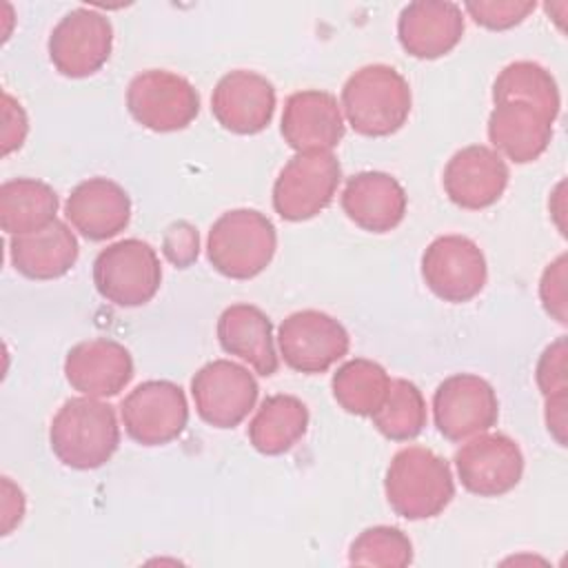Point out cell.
<instances>
[{
    "label": "cell",
    "instance_id": "obj_32",
    "mask_svg": "<svg viewBox=\"0 0 568 568\" xmlns=\"http://www.w3.org/2000/svg\"><path fill=\"white\" fill-rule=\"evenodd\" d=\"M537 386L546 397L568 393V375H566V337L555 339L544 348L537 368H535Z\"/></svg>",
    "mask_w": 568,
    "mask_h": 568
},
{
    "label": "cell",
    "instance_id": "obj_8",
    "mask_svg": "<svg viewBox=\"0 0 568 568\" xmlns=\"http://www.w3.org/2000/svg\"><path fill=\"white\" fill-rule=\"evenodd\" d=\"M126 435L142 446H162L182 435L189 422L184 390L169 379L138 384L120 406Z\"/></svg>",
    "mask_w": 568,
    "mask_h": 568
},
{
    "label": "cell",
    "instance_id": "obj_6",
    "mask_svg": "<svg viewBox=\"0 0 568 568\" xmlns=\"http://www.w3.org/2000/svg\"><path fill=\"white\" fill-rule=\"evenodd\" d=\"M339 180L342 166L331 151L295 153L273 184V209L288 222L311 220L333 202Z\"/></svg>",
    "mask_w": 568,
    "mask_h": 568
},
{
    "label": "cell",
    "instance_id": "obj_29",
    "mask_svg": "<svg viewBox=\"0 0 568 568\" xmlns=\"http://www.w3.org/2000/svg\"><path fill=\"white\" fill-rule=\"evenodd\" d=\"M373 426L393 442L415 439L426 426V402L422 390L404 379H390L384 404L371 415Z\"/></svg>",
    "mask_w": 568,
    "mask_h": 568
},
{
    "label": "cell",
    "instance_id": "obj_15",
    "mask_svg": "<svg viewBox=\"0 0 568 568\" xmlns=\"http://www.w3.org/2000/svg\"><path fill=\"white\" fill-rule=\"evenodd\" d=\"M211 111L215 120L231 133H260L273 120L275 87L255 71H229L213 89Z\"/></svg>",
    "mask_w": 568,
    "mask_h": 568
},
{
    "label": "cell",
    "instance_id": "obj_30",
    "mask_svg": "<svg viewBox=\"0 0 568 568\" xmlns=\"http://www.w3.org/2000/svg\"><path fill=\"white\" fill-rule=\"evenodd\" d=\"M348 561L355 566L404 568L413 561V544L395 526H373L353 539Z\"/></svg>",
    "mask_w": 568,
    "mask_h": 568
},
{
    "label": "cell",
    "instance_id": "obj_7",
    "mask_svg": "<svg viewBox=\"0 0 568 568\" xmlns=\"http://www.w3.org/2000/svg\"><path fill=\"white\" fill-rule=\"evenodd\" d=\"M126 109L144 129L171 133L186 129L197 118L200 95L186 78L164 69H149L129 82Z\"/></svg>",
    "mask_w": 568,
    "mask_h": 568
},
{
    "label": "cell",
    "instance_id": "obj_4",
    "mask_svg": "<svg viewBox=\"0 0 568 568\" xmlns=\"http://www.w3.org/2000/svg\"><path fill=\"white\" fill-rule=\"evenodd\" d=\"M277 233L273 222L255 209H233L222 213L206 240L211 266L231 280H251L273 260Z\"/></svg>",
    "mask_w": 568,
    "mask_h": 568
},
{
    "label": "cell",
    "instance_id": "obj_24",
    "mask_svg": "<svg viewBox=\"0 0 568 568\" xmlns=\"http://www.w3.org/2000/svg\"><path fill=\"white\" fill-rule=\"evenodd\" d=\"M78 253V237L58 217L40 231L11 235L9 240L11 264L29 280L62 277L75 264Z\"/></svg>",
    "mask_w": 568,
    "mask_h": 568
},
{
    "label": "cell",
    "instance_id": "obj_35",
    "mask_svg": "<svg viewBox=\"0 0 568 568\" xmlns=\"http://www.w3.org/2000/svg\"><path fill=\"white\" fill-rule=\"evenodd\" d=\"M29 133V120L18 100L2 93V155L20 149Z\"/></svg>",
    "mask_w": 568,
    "mask_h": 568
},
{
    "label": "cell",
    "instance_id": "obj_36",
    "mask_svg": "<svg viewBox=\"0 0 568 568\" xmlns=\"http://www.w3.org/2000/svg\"><path fill=\"white\" fill-rule=\"evenodd\" d=\"M2 490H4V499H2V530L4 535L16 526L20 524L22 515H24V497L20 493V488H16L9 477L2 479Z\"/></svg>",
    "mask_w": 568,
    "mask_h": 568
},
{
    "label": "cell",
    "instance_id": "obj_28",
    "mask_svg": "<svg viewBox=\"0 0 568 568\" xmlns=\"http://www.w3.org/2000/svg\"><path fill=\"white\" fill-rule=\"evenodd\" d=\"M493 100L497 102H526L546 113L552 122L559 115L561 98L555 78L548 69L530 60L510 62L499 71L493 84Z\"/></svg>",
    "mask_w": 568,
    "mask_h": 568
},
{
    "label": "cell",
    "instance_id": "obj_37",
    "mask_svg": "<svg viewBox=\"0 0 568 568\" xmlns=\"http://www.w3.org/2000/svg\"><path fill=\"white\" fill-rule=\"evenodd\" d=\"M566 399L568 393L546 397V426L561 446H566Z\"/></svg>",
    "mask_w": 568,
    "mask_h": 568
},
{
    "label": "cell",
    "instance_id": "obj_14",
    "mask_svg": "<svg viewBox=\"0 0 568 568\" xmlns=\"http://www.w3.org/2000/svg\"><path fill=\"white\" fill-rule=\"evenodd\" d=\"M462 486L479 497H499L513 490L524 475L519 444L504 433H479L455 453Z\"/></svg>",
    "mask_w": 568,
    "mask_h": 568
},
{
    "label": "cell",
    "instance_id": "obj_2",
    "mask_svg": "<svg viewBox=\"0 0 568 568\" xmlns=\"http://www.w3.org/2000/svg\"><path fill=\"white\" fill-rule=\"evenodd\" d=\"M384 493L395 515L410 521L430 519L444 513L455 497L453 470L435 450L406 446L386 468Z\"/></svg>",
    "mask_w": 568,
    "mask_h": 568
},
{
    "label": "cell",
    "instance_id": "obj_33",
    "mask_svg": "<svg viewBox=\"0 0 568 568\" xmlns=\"http://www.w3.org/2000/svg\"><path fill=\"white\" fill-rule=\"evenodd\" d=\"M162 253L164 257L178 266V268H186L197 260L200 253V235L197 229L184 220L173 222L162 237Z\"/></svg>",
    "mask_w": 568,
    "mask_h": 568
},
{
    "label": "cell",
    "instance_id": "obj_20",
    "mask_svg": "<svg viewBox=\"0 0 568 568\" xmlns=\"http://www.w3.org/2000/svg\"><path fill=\"white\" fill-rule=\"evenodd\" d=\"M64 215L80 235L91 242H102L129 226L131 200L118 182L89 178L71 191Z\"/></svg>",
    "mask_w": 568,
    "mask_h": 568
},
{
    "label": "cell",
    "instance_id": "obj_17",
    "mask_svg": "<svg viewBox=\"0 0 568 568\" xmlns=\"http://www.w3.org/2000/svg\"><path fill=\"white\" fill-rule=\"evenodd\" d=\"M280 131L297 153L333 151L344 138V115L337 98L320 89L291 93L284 102Z\"/></svg>",
    "mask_w": 568,
    "mask_h": 568
},
{
    "label": "cell",
    "instance_id": "obj_11",
    "mask_svg": "<svg viewBox=\"0 0 568 568\" xmlns=\"http://www.w3.org/2000/svg\"><path fill=\"white\" fill-rule=\"evenodd\" d=\"M49 60L67 78H87L100 71L113 49V27L100 11L78 7L49 36Z\"/></svg>",
    "mask_w": 568,
    "mask_h": 568
},
{
    "label": "cell",
    "instance_id": "obj_23",
    "mask_svg": "<svg viewBox=\"0 0 568 568\" xmlns=\"http://www.w3.org/2000/svg\"><path fill=\"white\" fill-rule=\"evenodd\" d=\"M220 346L244 359L257 375L268 377L277 371L280 359L273 344V324L268 315L253 304H231L217 320Z\"/></svg>",
    "mask_w": 568,
    "mask_h": 568
},
{
    "label": "cell",
    "instance_id": "obj_12",
    "mask_svg": "<svg viewBox=\"0 0 568 568\" xmlns=\"http://www.w3.org/2000/svg\"><path fill=\"white\" fill-rule=\"evenodd\" d=\"M437 430L450 442H466L497 424L499 402L495 388L479 375L446 377L433 395Z\"/></svg>",
    "mask_w": 568,
    "mask_h": 568
},
{
    "label": "cell",
    "instance_id": "obj_10",
    "mask_svg": "<svg viewBox=\"0 0 568 568\" xmlns=\"http://www.w3.org/2000/svg\"><path fill=\"white\" fill-rule=\"evenodd\" d=\"M260 386L248 368L231 359L204 364L191 379L195 410L213 428H235L257 402Z\"/></svg>",
    "mask_w": 568,
    "mask_h": 568
},
{
    "label": "cell",
    "instance_id": "obj_26",
    "mask_svg": "<svg viewBox=\"0 0 568 568\" xmlns=\"http://www.w3.org/2000/svg\"><path fill=\"white\" fill-rule=\"evenodd\" d=\"M58 204V193L42 180H7L0 186V226L7 235L40 231L55 220Z\"/></svg>",
    "mask_w": 568,
    "mask_h": 568
},
{
    "label": "cell",
    "instance_id": "obj_34",
    "mask_svg": "<svg viewBox=\"0 0 568 568\" xmlns=\"http://www.w3.org/2000/svg\"><path fill=\"white\" fill-rule=\"evenodd\" d=\"M539 297L550 317L566 324V255L550 262L539 282Z\"/></svg>",
    "mask_w": 568,
    "mask_h": 568
},
{
    "label": "cell",
    "instance_id": "obj_16",
    "mask_svg": "<svg viewBox=\"0 0 568 568\" xmlns=\"http://www.w3.org/2000/svg\"><path fill=\"white\" fill-rule=\"evenodd\" d=\"M508 164L484 144H470L453 153L444 169V191L453 204L479 211L493 206L508 186Z\"/></svg>",
    "mask_w": 568,
    "mask_h": 568
},
{
    "label": "cell",
    "instance_id": "obj_9",
    "mask_svg": "<svg viewBox=\"0 0 568 568\" xmlns=\"http://www.w3.org/2000/svg\"><path fill=\"white\" fill-rule=\"evenodd\" d=\"M277 344L288 368L315 375L328 371L348 353L351 337L335 317L306 308L291 313L280 324Z\"/></svg>",
    "mask_w": 568,
    "mask_h": 568
},
{
    "label": "cell",
    "instance_id": "obj_21",
    "mask_svg": "<svg viewBox=\"0 0 568 568\" xmlns=\"http://www.w3.org/2000/svg\"><path fill=\"white\" fill-rule=\"evenodd\" d=\"M404 186L384 171H362L348 178L342 209L351 222L371 233L393 231L406 215Z\"/></svg>",
    "mask_w": 568,
    "mask_h": 568
},
{
    "label": "cell",
    "instance_id": "obj_5",
    "mask_svg": "<svg viewBox=\"0 0 568 568\" xmlns=\"http://www.w3.org/2000/svg\"><path fill=\"white\" fill-rule=\"evenodd\" d=\"M93 284L115 306H142L162 284L160 257L149 242L138 237L113 242L93 262Z\"/></svg>",
    "mask_w": 568,
    "mask_h": 568
},
{
    "label": "cell",
    "instance_id": "obj_31",
    "mask_svg": "<svg viewBox=\"0 0 568 568\" xmlns=\"http://www.w3.org/2000/svg\"><path fill=\"white\" fill-rule=\"evenodd\" d=\"M470 18L490 31H506L535 11L532 0H470L464 4Z\"/></svg>",
    "mask_w": 568,
    "mask_h": 568
},
{
    "label": "cell",
    "instance_id": "obj_13",
    "mask_svg": "<svg viewBox=\"0 0 568 568\" xmlns=\"http://www.w3.org/2000/svg\"><path fill=\"white\" fill-rule=\"evenodd\" d=\"M422 277L439 300L453 304L470 302L486 284V257L470 237L442 235L422 255Z\"/></svg>",
    "mask_w": 568,
    "mask_h": 568
},
{
    "label": "cell",
    "instance_id": "obj_1",
    "mask_svg": "<svg viewBox=\"0 0 568 568\" xmlns=\"http://www.w3.org/2000/svg\"><path fill=\"white\" fill-rule=\"evenodd\" d=\"M49 444L69 468L93 470L104 466L120 446L113 406L87 395L67 399L51 419Z\"/></svg>",
    "mask_w": 568,
    "mask_h": 568
},
{
    "label": "cell",
    "instance_id": "obj_3",
    "mask_svg": "<svg viewBox=\"0 0 568 568\" xmlns=\"http://www.w3.org/2000/svg\"><path fill=\"white\" fill-rule=\"evenodd\" d=\"M410 87L388 64H366L342 87V109L355 133L386 138L399 131L410 115Z\"/></svg>",
    "mask_w": 568,
    "mask_h": 568
},
{
    "label": "cell",
    "instance_id": "obj_19",
    "mask_svg": "<svg viewBox=\"0 0 568 568\" xmlns=\"http://www.w3.org/2000/svg\"><path fill=\"white\" fill-rule=\"evenodd\" d=\"M464 36V13L455 2L417 0L402 9L397 38L402 49L419 60L450 53Z\"/></svg>",
    "mask_w": 568,
    "mask_h": 568
},
{
    "label": "cell",
    "instance_id": "obj_25",
    "mask_svg": "<svg viewBox=\"0 0 568 568\" xmlns=\"http://www.w3.org/2000/svg\"><path fill=\"white\" fill-rule=\"evenodd\" d=\"M308 428V408L295 395H268L248 424V439L262 455L291 450Z\"/></svg>",
    "mask_w": 568,
    "mask_h": 568
},
{
    "label": "cell",
    "instance_id": "obj_27",
    "mask_svg": "<svg viewBox=\"0 0 568 568\" xmlns=\"http://www.w3.org/2000/svg\"><path fill=\"white\" fill-rule=\"evenodd\" d=\"M333 397L351 415L371 417L386 399L390 377L373 359L355 357L344 362L333 375Z\"/></svg>",
    "mask_w": 568,
    "mask_h": 568
},
{
    "label": "cell",
    "instance_id": "obj_22",
    "mask_svg": "<svg viewBox=\"0 0 568 568\" xmlns=\"http://www.w3.org/2000/svg\"><path fill=\"white\" fill-rule=\"evenodd\" d=\"M488 140L515 164L537 160L552 140V120L526 102H497L488 118Z\"/></svg>",
    "mask_w": 568,
    "mask_h": 568
},
{
    "label": "cell",
    "instance_id": "obj_18",
    "mask_svg": "<svg viewBox=\"0 0 568 568\" xmlns=\"http://www.w3.org/2000/svg\"><path fill=\"white\" fill-rule=\"evenodd\" d=\"M64 377L71 388L87 397H113L131 382L133 357L115 339H87L67 353Z\"/></svg>",
    "mask_w": 568,
    "mask_h": 568
}]
</instances>
